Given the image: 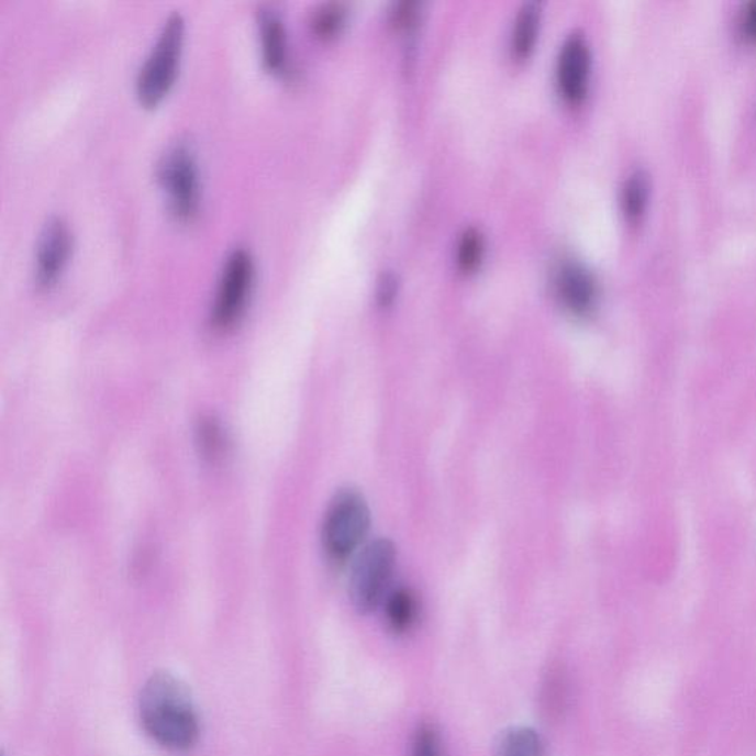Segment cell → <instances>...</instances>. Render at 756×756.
Masks as SVG:
<instances>
[{
	"label": "cell",
	"instance_id": "obj_20",
	"mask_svg": "<svg viewBox=\"0 0 756 756\" xmlns=\"http://www.w3.org/2000/svg\"><path fill=\"white\" fill-rule=\"evenodd\" d=\"M398 281L397 277L392 273H386L381 275L380 281H378L377 287V298L380 304L388 307L392 303L394 294H397Z\"/></svg>",
	"mask_w": 756,
	"mask_h": 756
},
{
	"label": "cell",
	"instance_id": "obj_3",
	"mask_svg": "<svg viewBox=\"0 0 756 756\" xmlns=\"http://www.w3.org/2000/svg\"><path fill=\"white\" fill-rule=\"evenodd\" d=\"M185 23L179 12H171L152 53L137 73L136 93L142 104L157 105L174 85L182 51Z\"/></svg>",
	"mask_w": 756,
	"mask_h": 756
},
{
	"label": "cell",
	"instance_id": "obj_14",
	"mask_svg": "<svg viewBox=\"0 0 756 756\" xmlns=\"http://www.w3.org/2000/svg\"><path fill=\"white\" fill-rule=\"evenodd\" d=\"M648 189H651V180L644 170H635L629 176L622 191V203L626 216L630 219H637L646 208Z\"/></svg>",
	"mask_w": 756,
	"mask_h": 756
},
{
	"label": "cell",
	"instance_id": "obj_16",
	"mask_svg": "<svg viewBox=\"0 0 756 756\" xmlns=\"http://www.w3.org/2000/svg\"><path fill=\"white\" fill-rule=\"evenodd\" d=\"M345 21V10L338 3H325L318 8L312 15L313 32L318 36L326 37L338 32Z\"/></svg>",
	"mask_w": 756,
	"mask_h": 756
},
{
	"label": "cell",
	"instance_id": "obj_19",
	"mask_svg": "<svg viewBox=\"0 0 756 756\" xmlns=\"http://www.w3.org/2000/svg\"><path fill=\"white\" fill-rule=\"evenodd\" d=\"M221 427L214 421H203L200 427V444L203 453L213 457L222 449V433Z\"/></svg>",
	"mask_w": 756,
	"mask_h": 756
},
{
	"label": "cell",
	"instance_id": "obj_21",
	"mask_svg": "<svg viewBox=\"0 0 756 756\" xmlns=\"http://www.w3.org/2000/svg\"><path fill=\"white\" fill-rule=\"evenodd\" d=\"M741 25L746 37L756 38V0L747 3L742 14Z\"/></svg>",
	"mask_w": 756,
	"mask_h": 756
},
{
	"label": "cell",
	"instance_id": "obj_11",
	"mask_svg": "<svg viewBox=\"0 0 756 756\" xmlns=\"http://www.w3.org/2000/svg\"><path fill=\"white\" fill-rule=\"evenodd\" d=\"M541 5L535 0L523 3L515 19L513 32V51L518 57H525L534 46L538 32Z\"/></svg>",
	"mask_w": 756,
	"mask_h": 756
},
{
	"label": "cell",
	"instance_id": "obj_4",
	"mask_svg": "<svg viewBox=\"0 0 756 756\" xmlns=\"http://www.w3.org/2000/svg\"><path fill=\"white\" fill-rule=\"evenodd\" d=\"M157 178L176 218L188 221L200 204V170L191 142L170 144L157 166Z\"/></svg>",
	"mask_w": 756,
	"mask_h": 756
},
{
	"label": "cell",
	"instance_id": "obj_5",
	"mask_svg": "<svg viewBox=\"0 0 756 756\" xmlns=\"http://www.w3.org/2000/svg\"><path fill=\"white\" fill-rule=\"evenodd\" d=\"M397 566V547L378 538L360 548L351 569L349 596L360 613L376 609L385 599Z\"/></svg>",
	"mask_w": 756,
	"mask_h": 756
},
{
	"label": "cell",
	"instance_id": "obj_7",
	"mask_svg": "<svg viewBox=\"0 0 756 756\" xmlns=\"http://www.w3.org/2000/svg\"><path fill=\"white\" fill-rule=\"evenodd\" d=\"M71 251V232L63 218L53 216L43 225L36 244L34 279L41 289H49L62 275Z\"/></svg>",
	"mask_w": 756,
	"mask_h": 756
},
{
	"label": "cell",
	"instance_id": "obj_13",
	"mask_svg": "<svg viewBox=\"0 0 756 756\" xmlns=\"http://www.w3.org/2000/svg\"><path fill=\"white\" fill-rule=\"evenodd\" d=\"M386 618L394 633H405L416 618V599L407 588H399L386 601Z\"/></svg>",
	"mask_w": 756,
	"mask_h": 756
},
{
	"label": "cell",
	"instance_id": "obj_18",
	"mask_svg": "<svg viewBox=\"0 0 756 756\" xmlns=\"http://www.w3.org/2000/svg\"><path fill=\"white\" fill-rule=\"evenodd\" d=\"M412 756H442L440 736L432 725H423L416 732Z\"/></svg>",
	"mask_w": 756,
	"mask_h": 756
},
{
	"label": "cell",
	"instance_id": "obj_8",
	"mask_svg": "<svg viewBox=\"0 0 756 756\" xmlns=\"http://www.w3.org/2000/svg\"><path fill=\"white\" fill-rule=\"evenodd\" d=\"M590 47L581 33H572L563 43L558 57V85L569 100H581L590 71Z\"/></svg>",
	"mask_w": 756,
	"mask_h": 756
},
{
	"label": "cell",
	"instance_id": "obj_1",
	"mask_svg": "<svg viewBox=\"0 0 756 756\" xmlns=\"http://www.w3.org/2000/svg\"><path fill=\"white\" fill-rule=\"evenodd\" d=\"M141 720L149 736L170 751H188L200 736L199 716L187 686L169 672H157L140 700Z\"/></svg>",
	"mask_w": 756,
	"mask_h": 756
},
{
	"label": "cell",
	"instance_id": "obj_9",
	"mask_svg": "<svg viewBox=\"0 0 756 756\" xmlns=\"http://www.w3.org/2000/svg\"><path fill=\"white\" fill-rule=\"evenodd\" d=\"M558 294L570 311L587 313L596 302V281L590 270L579 264H567L557 279Z\"/></svg>",
	"mask_w": 756,
	"mask_h": 756
},
{
	"label": "cell",
	"instance_id": "obj_15",
	"mask_svg": "<svg viewBox=\"0 0 756 756\" xmlns=\"http://www.w3.org/2000/svg\"><path fill=\"white\" fill-rule=\"evenodd\" d=\"M541 703L545 714L549 719H558L566 709L567 703V680L562 669H552L547 680L544 681Z\"/></svg>",
	"mask_w": 756,
	"mask_h": 756
},
{
	"label": "cell",
	"instance_id": "obj_10",
	"mask_svg": "<svg viewBox=\"0 0 756 756\" xmlns=\"http://www.w3.org/2000/svg\"><path fill=\"white\" fill-rule=\"evenodd\" d=\"M257 25H259L265 67L269 71H282L287 63V38L286 27L277 8L260 7L257 11Z\"/></svg>",
	"mask_w": 756,
	"mask_h": 756
},
{
	"label": "cell",
	"instance_id": "obj_12",
	"mask_svg": "<svg viewBox=\"0 0 756 756\" xmlns=\"http://www.w3.org/2000/svg\"><path fill=\"white\" fill-rule=\"evenodd\" d=\"M497 756H545L540 734L532 729H514L501 736Z\"/></svg>",
	"mask_w": 756,
	"mask_h": 756
},
{
	"label": "cell",
	"instance_id": "obj_2",
	"mask_svg": "<svg viewBox=\"0 0 756 756\" xmlns=\"http://www.w3.org/2000/svg\"><path fill=\"white\" fill-rule=\"evenodd\" d=\"M369 526L371 513L363 493L355 489L338 491L322 520L321 541L326 557L334 563H345L364 544Z\"/></svg>",
	"mask_w": 756,
	"mask_h": 756
},
{
	"label": "cell",
	"instance_id": "obj_17",
	"mask_svg": "<svg viewBox=\"0 0 756 756\" xmlns=\"http://www.w3.org/2000/svg\"><path fill=\"white\" fill-rule=\"evenodd\" d=\"M483 240L476 227H468L464 231L458 244V262L464 269H471L478 265L482 256Z\"/></svg>",
	"mask_w": 756,
	"mask_h": 756
},
{
	"label": "cell",
	"instance_id": "obj_6",
	"mask_svg": "<svg viewBox=\"0 0 756 756\" xmlns=\"http://www.w3.org/2000/svg\"><path fill=\"white\" fill-rule=\"evenodd\" d=\"M253 282L251 253L238 247L230 253L219 278L216 296L212 308L214 329L227 330L234 326L246 309Z\"/></svg>",
	"mask_w": 756,
	"mask_h": 756
}]
</instances>
